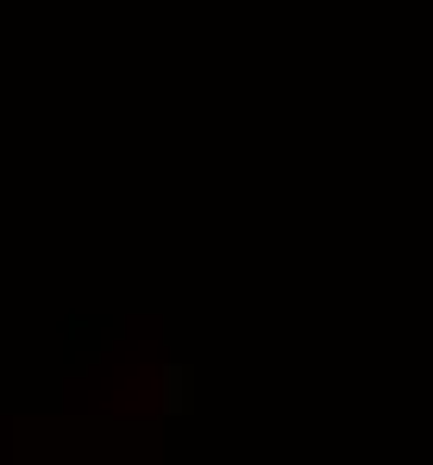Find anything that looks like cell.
I'll list each match as a JSON object with an SVG mask.
<instances>
[{
    "label": "cell",
    "mask_w": 433,
    "mask_h": 465,
    "mask_svg": "<svg viewBox=\"0 0 433 465\" xmlns=\"http://www.w3.org/2000/svg\"><path fill=\"white\" fill-rule=\"evenodd\" d=\"M157 390H163V421H182V415H195V371L182 365V359H170L163 365V378H157Z\"/></svg>",
    "instance_id": "cell-1"
}]
</instances>
